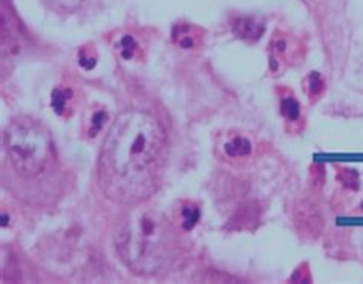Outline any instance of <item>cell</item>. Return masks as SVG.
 Returning a JSON list of instances; mask_svg holds the SVG:
<instances>
[{"instance_id": "1", "label": "cell", "mask_w": 363, "mask_h": 284, "mask_svg": "<svg viewBox=\"0 0 363 284\" xmlns=\"http://www.w3.org/2000/svg\"><path fill=\"white\" fill-rule=\"evenodd\" d=\"M167 136L161 123L141 109H126L113 120L99 157L104 195L137 204L157 191L166 163Z\"/></svg>"}, {"instance_id": "2", "label": "cell", "mask_w": 363, "mask_h": 284, "mask_svg": "<svg viewBox=\"0 0 363 284\" xmlns=\"http://www.w3.org/2000/svg\"><path fill=\"white\" fill-rule=\"evenodd\" d=\"M121 260L140 275L158 272L167 260V229L155 214L133 212L117 235Z\"/></svg>"}, {"instance_id": "3", "label": "cell", "mask_w": 363, "mask_h": 284, "mask_svg": "<svg viewBox=\"0 0 363 284\" xmlns=\"http://www.w3.org/2000/svg\"><path fill=\"white\" fill-rule=\"evenodd\" d=\"M4 141L9 163L22 177L42 174L54 158L50 131L31 117L21 116L9 121Z\"/></svg>"}, {"instance_id": "4", "label": "cell", "mask_w": 363, "mask_h": 284, "mask_svg": "<svg viewBox=\"0 0 363 284\" xmlns=\"http://www.w3.org/2000/svg\"><path fill=\"white\" fill-rule=\"evenodd\" d=\"M279 109L281 116L285 120L286 131L291 132V134H299L303 129V116H302V108L298 99L294 97L293 91L286 88H279Z\"/></svg>"}, {"instance_id": "5", "label": "cell", "mask_w": 363, "mask_h": 284, "mask_svg": "<svg viewBox=\"0 0 363 284\" xmlns=\"http://www.w3.org/2000/svg\"><path fill=\"white\" fill-rule=\"evenodd\" d=\"M219 149L228 160H245L253 154V141L240 132H230Z\"/></svg>"}, {"instance_id": "6", "label": "cell", "mask_w": 363, "mask_h": 284, "mask_svg": "<svg viewBox=\"0 0 363 284\" xmlns=\"http://www.w3.org/2000/svg\"><path fill=\"white\" fill-rule=\"evenodd\" d=\"M265 26L262 22L257 21L255 17H241L238 18L233 25L235 34L244 40H259L264 34Z\"/></svg>"}, {"instance_id": "7", "label": "cell", "mask_w": 363, "mask_h": 284, "mask_svg": "<svg viewBox=\"0 0 363 284\" xmlns=\"http://www.w3.org/2000/svg\"><path fill=\"white\" fill-rule=\"evenodd\" d=\"M74 91L66 87H57L51 94L52 111L60 117L71 116L74 109Z\"/></svg>"}, {"instance_id": "8", "label": "cell", "mask_w": 363, "mask_h": 284, "mask_svg": "<svg viewBox=\"0 0 363 284\" xmlns=\"http://www.w3.org/2000/svg\"><path fill=\"white\" fill-rule=\"evenodd\" d=\"M108 117L106 108L95 106L91 109L89 117L86 120V136H88V138H94L100 134L104 125H106Z\"/></svg>"}, {"instance_id": "9", "label": "cell", "mask_w": 363, "mask_h": 284, "mask_svg": "<svg viewBox=\"0 0 363 284\" xmlns=\"http://www.w3.org/2000/svg\"><path fill=\"white\" fill-rule=\"evenodd\" d=\"M303 89L311 102H316L325 92V89H327V83H325L323 77L319 72L313 71L303 79Z\"/></svg>"}, {"instance_id": "10", "label": "cell", "mask_w": 363, "mask_h": 284, "mask_svg": "<svg viewBox=\"0 0 363 284\" xmlns=\"http://www.w3.org/2000/svg\"><path fill=\"white\" fill-rule=\"evenodd\" d=\"M174 39L183 50H194L198 45V37L194 36L192 26L190 25L178 26L174 33Z\"/></svg>"}, {"instance_id": "11", "label": "cell", "mask_w": 363, "mask_h": 284, "mask_svg": "<svg viewBox=\"0 0 363 284\" xmlns=\"http://www.w3.org/2000/svg\"><path fill=\"white\" fill-rule=\"evenodd\" d=\"M179 219H181V227L184 231L194 229L195 224L199 220V209L194 203H184L179 209Z\"/></svg>"}, {"instance_id": "12", "label": "cell", "mask_w": 363, "mask_h": 284, "mask_svg": "<svg viewBox=\"0 0 363 284\" xmlns=\"http://www.w3.org/2000/svg\"><path fill=\"white\" fill-rule=\"evenodd\" d=\"M118 53L123 60H133L138 54V45L132 36H124L118 43Z\"/></svg>"}, {"instance_id": "13", "label": "cell", "mask_w": 363, "mask_h": 284, "mask_svg": "<svg viewBox=\"0 0 363 284\" xmlns=\"http://www.w3.org/2000/svg\"><path fill=\"white\" fill-rule=\"evenodd\" d=\"M45 4L57 13H74L84 4V0H45Z\"/></svg>"}, {"instance_id": "14", "label": "cell", "mask_w": 363, "mask_h": 284, "mask_svg": "<svg viewBox=\"0 0 363 284\" xmlns=\"http://www.w3.org/2000/svg\"><path fill=\"white\" fill-rule=\"evenodd\" d=\"M337 180L345 185L347 187H357L359 185V175L356 170H351V169H340V173L337 174Z\"/></svg>"}, {"instance_id": "15", "label": "cell", "mask_w": 363, "mask_h": 284, "mask_svg": "<svg viewBox=\"0 0 363 284\" xmlns=\"http://www.w3.org/2000/svg\"><path fill=\"white\" fill-rule=\"evenodd\" d=\"M80 66L86 71H91L92 68H95V65H97V60H95V57H89V55H80Z\"/></svg>"}]
</instances>
